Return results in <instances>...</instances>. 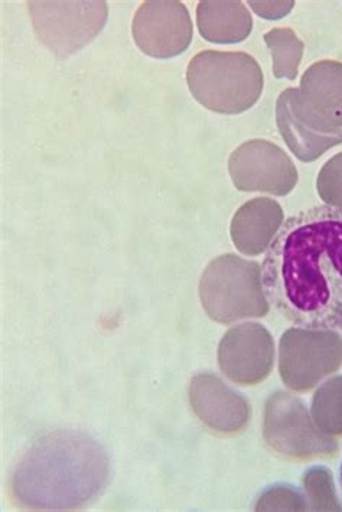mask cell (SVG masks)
Listing matches in <instances>:
<instances>
[{
	"mask_svg": "<svg viewBox=\"0 0 342 512\" xmlns=\"http://www.w3.org/2000/svg\"><path fill=\"white\" fill-rule=\"evenodd\" d=\"M262 286L291 324L342 328V210L319 205L289 217L263 260Z\"/></svg>",
	"mask_w": 342,
	"mask_h": 512,
	"instance_id": "6da1fadb",
	"label": "cell"
},
{
	"mask_svg": "<svg viewBox=\"0 0 342 512\" xmlns=\"http://www.w3.org/2000/svg\"><path fill=\"white\" fill-rule=\"evenodd\" d=\"M110 461L97 440L78 430H51L25 450L13 469L11 495L26 510L86 508L109 484Z\"/></svg>",
	"mask_w": 342,
	"mask_h": 512,
	"instance_id": "7a4b0ae2",
	"label": "cell"
},
{
	"mask_svg": "<svg viewBox=\"0 0 342 512\" xmlns=\"http://www.w3.org/2000/svg\"><path fill=\"white\" fill-rule=\"evenodd\" d=\"M187 84L205 109L240 114L252 109L263 93L262 68L247 52L203 51L192 57Z\"/></svg>",
	"mask_w": 342,
	"mask_h": 512,
	"instance_id": "3957f363",
	"label": "cell"
},
{
	"mask_svg": "<svg viewBox=\"0 0 342 512\" xmlns=\"http://www.w3.org/2000/svg\"><path fill=\"white\" fill-rule=\"evenodd\" d=\"M205 312L221 324L269 313L262 286V267L236 254H224L208 264L200 283Z\"/></svg>",
	"mask_w": 342,
	"mask_h": 512,
	"instance_id": "277c9868",
	"label": "cell"
},
{
	"mask_svg": "<svg viewBox=\"0 0 342 512\" xmlns=\"http://www.w3.org/2000/svg\"><path fill=\"white\" fill-rule=\"evenodd\" d=\"M39 42L58 58L86 47L102 32L109 16L106 2H28Z\"/></svg>",
	"mask_w": 342,
	"mask_h": 512,
	"instance_id": "5b68a950",
	"label": "cell"
},
{
	"mask_svg": "<svg viewBox=\"0 0 342 512\" xmlns=\"http://www.w3.org/2000/svg\"><path fill=\"white\" fill-rule=\"evenodd\" d=\"M265 439L276 452L299 461L330 458L338 450L334 440L324 438L312 425L305 404L286 393L267 400Z\"/></svg>",
	"mask_w": 342,
	"mask_h": 512,
	"instance_id": "8992f818",
	"label": "cell"
},
{
	"mask_svg": "<svg viewBox=\"0 0 342 512\" xmlns=\"http://www.w3.org/2000/svg\"><path fill=\"white\" fill-rule=\"evenodd\" d=\"M341 339L332 331L288 329L280 339V375L286 386L306 391L341 363Z\"/></svg>",
	"mask_w": 342,
	"mask_h": 512,
	"instance_id": "52a82bcc",
	"label": "cell"
},
{
	"mask_svg": "<svg viewBox=\"0 0 342 512\" xmlns=\"http://www.w3.org/2000/svg\"><path fill=\"white\" fill-rule=\"evenodd\" d=\"M228 172L239 191H262L288 195L298 184V169L292 159L269 140L244 142L228 158Z\"/></svg>",
	"mask_w": 342,
	"mask_h": 512,
	"instance_id": "ba28073f",
	"label": "cell"
},
{
	"mask_svg": "<svg viewBox=\"0 0 342 512\" xmlns=\"http://www.w3.org/2000/svg\"><path fill=\"white\" fill-rule=\"evenodd\" d=\"M133 41L143 54L158 60L178 57L190 48L194 26L187 6L177 0H149L135 13Z\"/></svg>",
	"mask_w": 342,
	"mask_h": 512,
	"instance_id": "9c48e42d",
	"label": "cell"
},
{
	"mask_svg": "<svg viewBox=\"0 0 342 512\" xmlns=\"http://www.w3.org/2000/svg\"><path fill=\"white\" fill-rule=\"evenodd\" d=\"M276 125L293 155L301 162L317 161L327 150L342 145V127L331 126L302 99L299 88H286L276 101Z\"/></svg>",
	"mask_w": 342,
	"mask_h": 512,
	"instance_id": "30bf717a",
	"label": "cell"
},
{
	"mask_svg": "<svg viewBox=\"0 0 342 512\" xmlns=\"http://www.w3.org/2000/svg\"><path fill=\"white\" fill-rule=\"evenodd\" d=\"M273 339L259 324L234 326L224 335L218 352L223 373L234 383L253 386L265 380L273 365Z\"/></svg>",
	"mask_w": 342,
	"mask_h": 512,
	"instance_id": "8fae6325",
	"label": "cell"
},
{
	"mask_svg": "<svg viewBox=\"0 0 342 512\" xmlns=\"http://www.w3.org/2000/svg\"><path fill=\"white\" fill-rule=\"evenodd\" d=\"M190 399L201 422L216 432H240L249 419L246 401L213 375L201 374L192 380Z\"/></svg>",
	"mask_w": 342,
	"mask_h": 512,
	"instance_id": "7c38bea8",
	"label": "cell"
},
{
	"mask_svg": "<svg viewBox=\"0 0 342 512\" xmlns=\"http://www.w3.org/2000/svg\"><path fill=\"white\" fill-rule=\"evenodd\" d=\"M283 224L278 202L254 198L239 208L231 223L234 246L246 256H259L270 246Z\"/></svg>",
	"mask_w": 342,
	"mask_h": 512,
	"instance_id": "4fadbf2b",
	"label": "cell"
},
{
	"mask_svg": "<svg viewBox=\"0 0 342 512\" xmlns=\"http://www.w3.org/2000/svg\"><path fill=\"white\" fill-rule=\"evenodd\" d=\"M299 93L324 122L342 127V63L322 60L312 64L302 75Z\"/></svg>",
	"mask_w": 342,
	"mask_h": 512,
	"instance_id": "5bb4252c",
	"label": "cell"
},
{
	"mask_svg": "<svg viewBox=\"0 0 342 512\" xmlns=\"http://www.w3.org/2000/svg\"><path fill=\"white\" fill-rule=\"evenodd\" d=\"M201 37L213 44H239L253 31V18L243 2L203 0L197 6Z\"/></svg>",
	"mask_w": 342,
	"mask_h": 512,
	"instance_id": "9a60e30c",
	"label": "cell"
},
{
	"mask_svg": "<svg viewBox=\"0 0 342 512\" xmlns=\"http://www.w3.org/2000/svg\"><path fill=\"white\" fill-rule=\"evenodd\" d=\"M267 48L273 60V75L276 78L295 80L304 57L305 44L291 28H275L266 32Z\"/></svg>",
	"mask_w": 342,
	"mask_h": 512,
	"instance_id": "2e32d148",
	"label": "cell"
},
{
	"mask_svg": "<svg viewBox=\"0 0 342 512\" xmlns=\"http://www.w3.org/2000/svg\"><path fill=\"white\" fill-rule=\"evenodd\" d=\"M312 413L325 432L342 436V377L327 381L314 396Z\"/></svg>",
	"mask_w": 342,
	"mask_h": 512,
	"instance_id": "e0dca14e",
	"label": "cell"
},
{
	"mask_svg": "<svg viewBox=\"0 0 342 512\" xmlns=\"http://www.w3.org/2000/svg\"><path fill=\"white\" fill-rule=\"evenodd\" d=\"M319 197L342 210V152L322 166L317 179Z\"/></svg>",
	"mask_w": 342,
	"mask_h": 512,
	"instance_id": "ac0fdd59",
	"label": "cell"
},
{
	"mask_svg": "<svg viewBox=\"0 0 342 512\" xmlns=\"http://www.w3.org/2000/svg\"><path fill=\"white\" fill-rule=\"evenodd\" d=\"M249 5L260 18L278 21V19L285 18L286 15L291 13L295 2H292V0H289V2H254L252 0Z\"/></svg>",
	"mask_w": 342,
	"mask_h": 512,
	"instance_id": "d6986e66",
	"label": "cell"
},
{
	"mask_svg": "<svg viewBox=\"0 0 342 512\" xmlns=\"http://www.w3.org/2000/svg\"><path fill=\"white\" fill-rule=\"evenodd\" d=\"M340 479H341V487H342V465H341V476H340Z\"/></svg>",
	"mask_w": 342,
	"mask_h": 512,
	"instance_id": "ffe728a7",
	"label": "cell"
}]
</instances>
